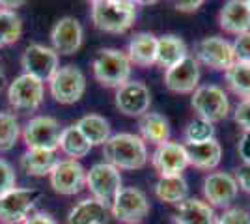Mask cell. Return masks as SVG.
I'll list each match as a JSON object with an SVG mask.
<instances>
[{"instance_id": "cell-1", "label": "cell", "mask_w": 250, "mask_h": 224, "mask_svg": "<svg viewBox=\"0 0 250 224\" xmlns=\"http://www.w3.org/2000/svg\"><path fill=\"white\" fill-rule=\"evenodd\" d=\"M104 163L116 166L118 170H138L147 163L146 142L133 133L112 135L103 146Z\"/></svg>"}, {"instance_id": "cell-2", "label": "cell", "mask_w": 250, "mask_h": 224, "mask_svg": "<svg viewBox=\"0 0 250 224\" xmlns=\"http://www.w3.org/2000/svg\"><path fill=\"white\" fill-rule=\"evenodd\" d=\"M136 19V4L129 0H94L92 22L97 30L106 34L127 32Z\"/></svg>"}, {"instance_id": "cell-3", "label": "cell", "mask_w": 250, "mask_h": 224, "mask_svg": "<svg viewBox=\"0 0 250 224\" xmlns=\"http://www.w3.org/2000/svg\"><path fill=\"white\" fill-rule=\"evenodd\" d=\"M94 77L106 88H120L129 82L133 64L129 56L118 49H101L92 62Z\"/></svg>"}, {"instance_id": "cell-4", "label": "cell", "mask_w": 250, "mask_h": 224, "mask_svg": "<svg viewBox=\"0 0 250 224\" xmlns=\"http://www.w3.org/2000/svg\"><path fill=\"white\" fill-rule=\"evenodd\" d=\"M86 187L92 192V198L101 202L104 207H112L122 187V174L108 163H97L90 172H86Z\"/></svg>"}, {"instance_id": "cell-5", "label": "cell", "mask_w": 250, "mask_h": 224, "mask_svg": "<svg viewBox=\"0 0 250 224\" xmlns=\"http://www.w3.org/2000/svg\"><path fill=\"white\" fill-rule=\"evenodd\" d=\"M42 198V191L38 189H22L15 187L11 191L0 194V223L22 224L36 204Z\"/></svg>"}, {"instance_id": "cell-6", "label": "cell", "mask_w": 250, "mask_h": 224, "mask_svg": "<svg viewBox=\"0 0 250 224\" xmlns=\"http://www.w3.org/2000/svg\"><path fill=\"white\" fill-rule=\"evenodd\" d=\"M49 90L60 105H73L86 92V77L75 65H62L49 79Z\"/></svg>"}, {"instance_id": "cell-7", "label": "cell", "mask_w": 250, "mask_h": 224, "mask_svg": "<svg viewBox=\"0 0 250 224\" xmlns=\"http://www.w3.org/2000/svg\"><path fill=\"white\" fill-rule=\"evenodd\" d=\"M21 135L28 149L56 151L58 144H60L62 127L51 116H36L28 120V123L24 125Z\"/></svg>"}, {"instance_id": "cell-8", "label": "cell", "mask_w": 250, "mask_h": 224, "mask_svg": "<svg viewBox=\"0 0 250 224\" xmlns=\"http://www.w3.org/2000/svg\"><path fill=\"white\" fill-rule=\"evenodd\" d=\"M192 108L198 112V118L215 123L228 116L229 99L220 86H198L192 92Z\"/></svg>"}, {"instance_id": "cell-9", "label": "cell", "mask_w": 250, "mask_h": 224, "mask_svg": "<svg viewBox=\"0 0 250 224\" xmlns=\"http://www.w3.org/2000/svg\"><path fill=\"white\" fill-rule=\"evenodd\" d=\"M45 86L40 79L22 73L8 86V101L17 110H38L43 103Z\"/></svg>"}, {"instance_id": "cell-10", "label": "cell", "mask_w": 250, "mask_h": 224, "mask_svg": "<svg viewBox=\"0 0 250 224\" xmlns=\"http://www.w3.org/2000/svg\"><path fill=\"white\" fill-rule=\"evenodd\" d=\"M194 58L196 62H202L204 65L217 69V71H226L235 62L231 43L219 36H209L196 43Z\"/></svg>"}, {"instance_id": "cell-11", "label": "cell", "mask_w": 250, "mask_h": 224, "mask_svg": "<svg viewBox=\"0 0 250 224\" xmlns=\"http://www.w3.org/2000/svg\"><path fill=\"white\" fill-rule=\"evenodd\" d=\"M49 180H51V187L54 189V192L63 194V196H71L84 189L86 170L79 161L63 159L56 163V166L49 174Z\"/></svg>"}, {"instance_id": "cell-12", "label": "cell", "mask_w": 250, "mask_h": 224, "mask_svg": "<svg viewBox=\"0 0 250 224\" xmlns=\"http://www.w3.org/2000/svg\"><path fill=\"white\" fill-rule=\"evenodd\" d=\"M21 65L26 75H32V77L40 79L42 82H45L58 69V54L52 51V47L32 43L22 53Z\"/></svg>"}, {"instance_id": "cell-13", "label": "cell", "mask_w": 250, "mask_h": 224, "mask_svg": "<svg viewBox=\"0 0 250 224\" xmlns=\"http://www.w3.org/2000/svg\"><path fill=\"white\" fill-rule=\"evenodd\" d=\"M110 213L122 223L138 224L149 213V202L142 191L135 187H124L112 204Z\"/></svg>"}, {"instance_id": "cell-14", "label": "cell", "mask_w": 250, "mask_h": 224, "mask_svg": "<svg viewBox=\"0 0 250 224\" xmlns=\"http://www.w3.org/2000/svg\"><path fill=\"white\" fill-rule=\"evenodd\" d=\"M116 108L125 116H144L151 105V94L144 82L129 81L116 90Z\"/></svg>"}, {"instance_id": "cell-15", "label": "cell", "mask_w": 250, "mask_h": 224, "mask_svg": "<svg viewBox=\"0 0 250 224\" xmlns=\"http://www.w3.org/2000/svg\"><path fill=\"white\" fill-rule=\"evenodd\" d=\"M151 164L159 172L161 178H172V176H181V172L188 166L187 149L185 144L179 142H165L151 155Z\"/></svg>"}, {"instance_id": "cell-16", "label": "cell", "mask_w": 250, "mask_h": 224, "mask_svg": "<svg viewBox=\"0 0 250 224\" xmlns=\"http://www.w3.org/2000/svg\"><path fill=\"white\" fill-rule=\"evenodd\" d=\"M200 82V67L194 56H185L181 62L168 67L165 73V84L174 94H192Z\"/></svg>"}, {"instance_id": "cell-17", "label": "cell", "mask_w": 250, "mask_h": 224, "mask_svg": "<svg viewBox=\"0 0 250 224\" xmlns=\"http://www.w3.org/2000/svg\"><path fill=\"white\" fill-rule=\"evenodd\" d=\"M83 38L84 30L81 26V22L77 21L75 17H62L52 26V51L56 54H63V56L75 54L83 45Z\"/></svg>"}, {"instance_id": "cell-18", "label": "cell", "mask_w": 250, "mask_h": 224, "mask_svg": "<svg viewBox=\"0 0 250 224\" xmlns=\"http://www.w3.org/2000/svg\"><path fill=\"white\" fill-rule=\"evenodd\" d=\"M239 185L235 178L226 172H213L204 180V194L206 200L215 207H228L235 200Z\"/></svg>"}, {"instance_id": "cell-19", "label": "cell", "mask_w": 250, "mask_h": 224, "mask_svg": "<svg viewBox=\"0 0 250 224\" xmlns=\"http://www.w3.org/2000/svg\"><path fill=\"white\" fill-rule=\"evenodd\" d=\"M220 28L228 34H241L250 32V6L249 0H229L222 6L219 13Z\"/></svg>"}, {"instance_id": "cell-20", "label": "cell", "mask_w": 250, "mask_h": 224, "mask_svg": "<svg viewBox=\"0 0 250 224\" xmlns=\"http://www.w3.org/2000/svg\"><path fill=\"white\" fill-rule=\"evenodd\" d=\"M185 149H187L188 164L200 170H213L219 166L222 159V148L215 139L202 144L185 146Z\"/></svg>"}, {"instance_id": "cell-21", "label": "cell", "mask_w": 250, "mask_h": 224, "mask_svg": "<svg viewBox=\"0 0 250 224\" xmlns=\"http://www.w3.org/2000/svg\"><path fill=\"white\" fill-rule=\"evenodd\" d=\"M127 56H129L131 64L140 65V67H149L151 64H155L157 38L149 32L135 34L133 40L129 41Z\"/></svg>"}, {"instance_id": "cell-22", "label": "cell", "mask_w": 250, "mask_h": 224, "mask_svg": "<svg viewBox=\"0 0 250 224\" xmlns=\"http://www.w3.org/2000/svg\"><path fill=\"white\" fill-rule=\"evenodd\" d=\"M110 209L95 198H86L75 205L67 215V224H106Z\"/></svg>"}, {"instance_id": "cell-23", "label": "cell", "mask_w": 250, "mask_h": 224, "mask_svg": "<svg viewBox=\"0 0 250 224\" xmlns=\"http://www.w3.org/2000/svg\"><path fill=\"white\" fill-rule=\"evenodd\" d=\"M176 224H215L211 205L198 198H187L177 205Z\"/></svg>"}, {"instance_id": "cell-24", "label": "cell", "mask_w": 250, "mask_h": 224, "mask_svg": "<svg viewBox=\"0 0 250 224\" xmlns=\"http://www.w3.org/2000/svg\"><path fill=\"white\" fill-rule=\"evenodd\" d=\"M185 56H188L187 45L181 38H177L174 34H168L163 38H157V56L155 64L161 67H172L177 62H181Z\"/></svg>"}, {"instance_id": "cell-25", "label": "cell", "mask_w": 250, "mask_h": 224, "mask_svg": "<svg viewBox=\"0 0 250 224\" xmlns=\"http://www.w3.org/2000/svg\"><path fill=\"white\" fill-rule=\"evenodd\" d=\"M56 151L47 149H26L21 157V168L28 176H49L58 163Z\"/></svg>"}, {"instance_id": "cell-26", "label": "cell", "mask_w": 250, "mask_h": 224, "mask_svg": "<svg viewBox=\"0 0 250 224\" xmlns=\"http://www.w3.org/2000/svg\"><path fill=\"white\" fill-rule=\"evenodd\" d=\"M138 129L144 142H151V144H165L170 139V123L165 116L157 114V112H146L144 116H140L138 122Z\"/></svg>"}, {"instance_id": "cell-27", "label": "cell", "mask_w": 250, "mask_h": 224, "mask_svg": "<svg viewBox=\"0 0 250 224\" xmlns=\"http://www.w3.org/2000/svg\"><path fill=\"white\" fill-rule=\"evenodd\" d=\"M75 125L84 135V139L90 142V146H104V142L112 137L110 135V123L99 114L83 116Z\"/></svg>"}, {"instance_id": "cell-28", "label": "cell", "mask_w": 250, "mask_h": 224, "mask_svg": "<svg viewBox=\"0 0 250 224\" xmlns=\"http://www.w3.org/2000/svg\"><path fill=\"white\" fill-rule=\"evenodd\" d=\"M58 148L63 155H67L69 159H81V157H86L90 153V142L84 139V135L77 129V125H69V127L62 129V135H60V144Z\"/></svg>"}, {"instance_id": "cell-29", "label": "cell", "mask_w": 250, "mask_h": 224, "mask_svg": "<svg viewBox=\"0 0 250 224\" xmlns=\"http://www.w3.org/2000/svg\"><path fill=\"white\" fill-rule=\"evenodd\" d=\"M155 194L161 202L176 204L179 205L185 202L188 196V185L183 176H172V178H161L155 183Z\"/></svg>"}, {"instance_id": "cell-30", "label": "cell", "mask_w": 250, "mask_h": 224, "mask_svg": "<svg viewBox=\"0 0 250 224\" xmlns=\"http://www.w3.org/2000/svg\"><path fill=\"white\" fill-rule=\"evenodd\" d=\"M224 75L231 92H235L243 99H250V64L233 62L231 67L224 71Z\"/></svg>"}, {"instance_id": "cell-31", "label": "cell", "mask_w": 250, "mask_h": 224, "mask_svg": "<svg viewBox=\"0 0 250 224\" xmlns=\"http://www.w3.org/2000/svg\"><path fill=\"white\" fill-rule=\"evenodd\" d=\"M22 34L21 17L15 11L0 10V47L15 43Z\"/></svg>"}, {"instance_id": "cell-32", "label": "cell", "mask_w": 250, "mask_h": 224, "mask_svg": "<svg viewBox=\"0 0 250 224\" xmlns=\"http://www.w3.org/2000/svg\"><path fill=\"white\" fill-rule=\"evenodd\" d=\"M21 137V125L17 118L10 112H0V151H10L15 148Z\"/></svg>"}, {"instance_id": "cell-33", "label": "cell", "mask_w": 250, "mask_h": 224, "mask_svg": "<svg viewBox=\"0 0 250 224\" xmlns=\"http://www.w3.org/2000/svg\"><path fill=\"white\" fill-rule=\"evenodd\" d=\"M183 137H185V146L202 144V142H208V140L215 139V127H213V123L208 122V120L196 118V120L188 122Z\"/></svg>"}, {"instance_id": "cell-34", "label": "cell", "mask_w": 250, "mask_h": 224, "mask_svg": "<svg viewBox=\"0 0 250 224\" xmlns=\"http://www.w3.org/2000/svg\"><path fill=\"white\" fill-rule=\"evenodd\" d=\"M15 183H17V176L13 166L8 161L0 159V194L15 189Z\"/></svg>"}, {"instance_id": "cell-35", "label": "cell", "mask_w": 250, "mask_h": 224, "mask_svg": "<svg viewBox=\"0 0 250 224\" xmlns=\"http://www.w3.org/2000/svg\"><path fill=\"white\" fill-rule=\"evenodd\" d=\"M231 47H233V54H235V62L250 64V32L237 36Z\"/></svg>"}, {"instance_id": "cell-36", "label": "cell", "mask_w": 250, "mask_h": 224, "mask_svg": "<svg viewBox=\"0 0 250 224\" xmlns=\"http://www.w3.org/2000/svg\"><path fill=\"white\" fill-rule=\"evenodd\" d=\"M215 224H250V215L241 207H231L220 215Z\"/></svg>"}, {"instance_id": "cell-37", "label": "cell", "mask_w": 250, "mask_h": 224, "mask_svg": "<svg viewBox=\"0 0 250 224\" xmlns=\"http://www.w3.org/2000/svg\"><path fill=\"white\" fill-rule=\"evenodd\" d=\"M233 120L239 123V127H243V131H249L250 133V99H243L239 105L235 107Z\"/></svg>"}, {"instance_id": "cell-38", "label": "cell", "mask_w": 250, "mask_h": 224, "mask_svg": "<svg viewBox=\"0 0 250 224\" xmlns=\"http://www.w3.org/2000/svg\"><path fill=\"white\" fill-rule=\"evenodd\" d=\"M237 153H239L243 164H250V133L243 131L239 142H237Z\"/></svg>"}, {"instance_id": "cell-39", "label": "cell", "mask_w": 250, "mask_h": 224, "mask_svg": "<svg viewBox=\"0 0 250 224\" xmlns=\"http://www.w3.org/2000/svg\"><path fill=\"white\" fill-rule=\"evenodd\" d=\"M235 182L243 191L250 192V164H241L235 174Z\"/></svg>"}, {"instance_id": "cell-40", "label": "cell", "mask_w": 250, "mask_h": 224, "mask_svg": "<svg viewBox=\"0 0 250 224\" xmlns=\"http://www.w3.org/2000/svg\"><path fill=\"white\" fill-rule=\"evenodd\" d=\"M22 224H56V221L52 219L49 213H43V211H38V213L30 215Z\"/></svg>"}, {"instance_id": "cell-41", "label": "cell", "mask_w": 250, "mask_h": 224, "mask_svg": "<svg viewBox=\"0 0 250 224\" xmlns=\"http://www.w3.org/2000/svg\"><path fill=\"white\" fill-rule=\"evenodd\" d=\"M202 0H188V2H176V10L183 11V13H192L202 6Z\"/></svg>"}, {"instance_id": "cell-42", "label": "cell", "mask_w": 250, "mask_h": 224, "mask_svg": "<svg viewBox=\"0 0 250 224\" xmlns=\"http://www.w3.org/2000/svg\"><path fill=\"white\" fill-rule=\"evenodd\" d=\"M24 6V2L22 0H0V10H8V11H15L17 8H21Z\"/></svg>"}, {"instance_id": "cell-43", "label": "cell", "mask_w": 250, "mask_h": 224, "mask_svg": "<svg viewBox=\"0 0 250 224\" xmlns=\"http://www.w3.org/2000/svg\"><path fill=\"white\" fill-rule=\"evenodd\" d=\"M6 88V73L2 71V67H0V92Z\"/></svg>"}, {"instance_id": "cell-44", "label": "cell", "mask_w": 250, "mask_h": 224, "mask_svg": "<svg viewBox=\"0 0 250 224\" xmlns=\"http://www.w3.org/2000/svg\"><path fill=\"white\" fill-rule=\"evenodd\" d=\"M249 6H250V0H249Z\"/></svg>"}]
</instances>
